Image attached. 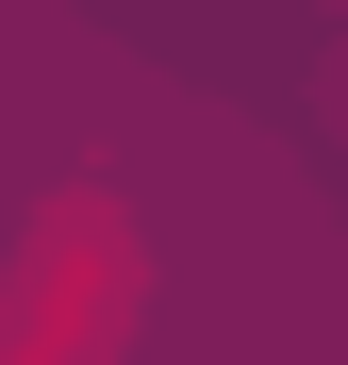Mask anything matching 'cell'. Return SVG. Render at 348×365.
Here are the masks:
<instances>
[{"label":"cell","mask_w":348,"mask_h":365,"mask_svg":"<svg viewBox=\"0 0 348 365\" xmlns=\"http://www.w3.org/2000/svg\"><path fill=\"white\" fill-rule=\"evenodd\" d=\"M133 299H149V250H133V216H116L100 182H67V200L33 216V250L0 266V365H116Z\"/></svg>","instance_id":"obj_1"}]
</instances>
